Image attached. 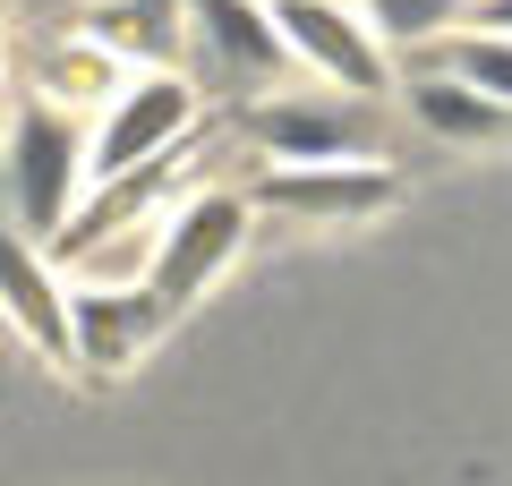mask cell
I'll return each mask as SVG.
<instances>
[{"label": "cell", "mask_w": 512, "mask_h": 486, "mask_svg": "<svg viewBox=\"0 0 512 486\" xmlns=\"http://www.w3.org/2000/svg\"><path fill=\"white\" fill-rule=\"evenodd\" d=\"M94 137H77L69 111L52 103V94H26L18 120H9V154H0V171H9V205H18V222L35 239H60V222L86 205L94 188Z\"/></svg>", "instance_id": "6da1fadb"}, {"label": "cell", "mask_w": 512, "mask_h": 486, "mask_svg": "<svg viewBox=\"0 0 512 486\" xmlns=\"http://www.w3.org/2000/svg\"><path fill=\"white\" fill-rule=\"evenodd\" d=\"M248 205L256 197H231V188H205V197H180L154 231V256H146V282L163 290L171 307H188L197 290H214L231 273V256L248 248Z\"/></svg>", "instance_id": "7a4b0ae2"}, {"label": "cell", "mask_w": 512, "mask_h": 486, "mask_svg": "<svg viewBox=\"0 0 512 486\" xmlns=\"http://www.w3.org/2000/svg\"><path fill=\"white\" fill-rule=\"evenodd\" d=\"M188 128H197V94H188L180 69H137L120 94H111L103 128H94V180H111V171H137V162L154 154H180Z\"/></svg>", "instance_id": "3957f363"}, {"label": "cell", "mask_w": 512, "mask_h": 486, "mask_svg": "<svg viewBox=\"0 0 512 486\" xmlns=\"http://www.w3.org/2000/svg\"><path fill=\"white\" fill-rule=\"evenodd\" d=\"M248 197L291 214V222H367V214H384V205L402 197V180L376 154H342V162H274Z\"/></svg>", "instance_id": "277c9868"}, {"label": "cell", "mask_w": 512, "mask_h": 486, "mask_svg": "<svg viewBox=\"0 0 512 486\" xmlns=\"http://www.w3.org/2000/svg\"><path fill=\"white\" fill-rule=\"evenodd\" d=\"M274 18H282L291 60H308V69L333 77L342 94H384V86H393L367 9H342V0H274Z\"/></svg>", "instance_id": "5b68a950"}, {"label": "cell", "mask_w": 512, "mask_h": 486, "mask_svg": "<svg viewBox=\"0 0 512 486\" xmlns=\"http://www.w3.org/2000/svg\"><path fill=\"white\" fill-rule=\"evenodd\" d=\"M248 137L274 162H342L367 154V94H282V103L248 111Z\"/></svg>", "instance_id": "8992f818"}, {"label": "cell", "mask_w": 512, "mask_h": 486, "mask_svg": "<svg viewBox=\"0 0 512 486\" xmlns=\"http://www.w3.org/2000/svg\"><path fill=\"white\" fill-rule=\"evenodd\" d=\"M171 316V299L154 282H77L69 290V324H77V359L94 367V376H111V367H128L137 350L154 342V324Z\"/></svg>", "instance_id": "52a82bcc"}, {"label": "cell", "mask_w": 512, "mask_h": 486, "mask_svg": "<svg viewBox=\"0 0 512 486\" xmlns=\"http://www.w3.org/2000/svg\"><path fill=\"white\" fill-rule=\"evenodd\" d=\"M0 324H18L26 342H35L43 359H60V367L77 359L69 282H60V273L35 256V239H26V231H9V222H0Z\"/></svg>", "instance_id": "ba28073f"}, {"label": "cell", "mask_w": 512, "mask_h": 486, "mask_svg": "<svg viewBox=\"0 0 512 486\" xmlns=\"http://www.w3.org/2000/svg\"><path fill=\"white\" fill-rule=\"evenodd\" d=\"M188 35H197L188 0H86L77 9V43L111 52L120 69H171Z\"/></svg>", "instance_id": "9c48e42d"}, {"label": "cell", "mask_w": 512, "mask_h": 486, "mask_svg": "<svg viewBox=\"0 0 512 486\" xmlns=\"http://www.w3.org/2000/svg\"><path fill=\"white\" fill-rule=\"evenodd\" d=\"M402 103H410V120H419L436 145H487V137H504V128H512V111L495 103L487 86L453 77V69H436V77H410V86H402Z\"/></svg>", "instance_id": "30bf717a"}, {"label": "cell", "mask_w": 512, "mask_h": 486, "mask_svg": "<svg viewBox=\"0 0 512 486\" xmlns=\"http://www.w3.org/2000/svg\"><path fill=\"white\" fill-rule=\"evenodd\" d=\"M188 9H197L205 52H222V69H239V77H274L282 60H291L274 0H188Z\"/></svg>", "instance_id": "8fae6325"}, {"label": "cell", "mask_w": 512, "mask_h": 486, "mask_svg": "<svg viewBox=\"0 0 512 486\" xmlns=\"http://www.w3.org/2000/svg\"><path fill=\"white\" fill-rule=\"evenodd\" d=\"M359 9L393 43H444V35H461V18H470L478 0H359Z\"/></svg>", "instance_id": "7c38bea8"}, {"label": "cell", "mask_w": 512, "mask_h": 486, "mask_svg": "<svg viewBox=\"0 0 512 486\" xmlns=\"http://www.w3.org/2000/svg\"><path fill=\"white\" fill-rule=\"evenodd\" d=\"M444 69L470 77V86H487L495 103L512 111V35H495V26H461V35H444Z\"/></svg>", "instance_id": "4fadbf2b"}, {"label": "cell", "mask_w": 512, "mask_h": 486, "mask_svg": "<svg viewBox=\"0 0 512 486\" xmlns=\"http://www.w3.org/2000/svg\"><path fill=\"white\" fill-rule=\"evenodd\" d=\"M470 26H495V35H512V0H478Z\"/></svg>", "instance_id": "5bb4252c"}, {"label": "cell", "mask_w": 512, "mask_h": 486, "mask_svg": "<svg viewBox=\"0 0 512 486\" xmlns=\"http://www.w3.org/2000/svg\"><path fill=\"white\" fill-rule=\"evenodd\" d=\"M0 9H9V0H0Z\"/></svg>", "instance_id": "9a60e30c"}]
</instances>
